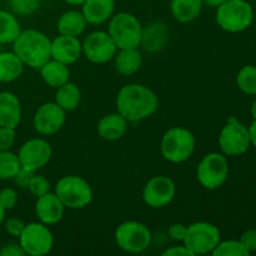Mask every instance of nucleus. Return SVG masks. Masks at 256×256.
Listing matches in <instances>:
<instances>
[{"mask_svg": "<svg viewBox=\"0 0 256 256\" xmlns=\"http://www.w3.org/2000/svg\"><path fill=\"white\" fill-rule=\"evenodd\" d=\"M159 106L156 94L142 84H128L116 96L118 112L128 122H140L152 116Z\"/></svg>", "mask_w": 256, "mask_h": 256, "instance_id": "nucleus-1", "label": "nucleus"}, {"mask_svg": "<svg viewBox=\"0 0 256 256\" xmlns=\"http://www.w3.org/2000/svg\"><path fill=\"white\" fill-rule=\"evenodd\" d=\"M12 52L24 65L40 69L52 59V40L39 30H24L12 42Z\"/></svg>", "mask_w": 256, "mask_h": 256, "instance_id": "nucleus-2", "label": "nucleus"}, {"mask_svg": "<svg viewBox=\"0 0 256 256\" xmlns=\"http://www.w3.org/2000/svg\"><path fill=\"white\" fill-rule=\"evenodd\" d=\"M216 8V22L225 32H244L254 20V10L246 0H226Z\"/></svg>", "mask_w": 256, "mask_h": 256, "instance_id": "nucleus-3", "label": "nucleus"}, {"mask_svg": "<svg viewBox=\"0 0 256 256\" xmlns=\"http://www.w3.org/2000/svg\"><path fill=\"white\" fill-rule=\"evenodd\" d=\"M162 154L170 162H186L195 150V138L190 130L175 126L168 130L160 144Z\"/></svg>", "mask_w": 256, "mask_h": 256, "instance_id": "nucleus-4", "label": "nucleus"}, {"mask_svg": "<svg viewBox=\"0 0 256 256\" xmlns=\"http://www.w3.org/2000/svg\"><path fill=\"white\" fill-rule=\"evenodd\" d=\"M142 26L138 18L130 12H118L110 18L109 35L118 49L140 46Z\"/></svg>", "mask_w": 256, "mask_h": 256, "instance_id": "nucleus-5", "label": "nucleus"}, {"mask_svg": "<svg viewBox=\"0 0 256 256\" xmlns=\"http://www.w3.org/2000/svg\"><path fill=\"white\" fill-rule=\"evenodd\" d=\"M55 194L68 209H82L92 200V186L78 175L62 176L55 185Z\"/></svg>", "mask_w": 256, "mask_h": 256, "instance_id": "nucleus-6", "label": "nucleus"}, {"mask_svg": "<svg viewBox=\"0 0 256 256\" xmlns=\"http://www.w3.org/2000/svg\"><path fill=\"white\" fill-rule=\"evenodd\" d=\"M220 232L214 224L205 222H192L188 226L186 235L182 244L192 252V255H204L212 250L222 242Z\"/></svg>", "mask_w": 256, "mask_h": 256, "instance_id": "nucleus-7", "label": "nucleus"}, {"mask_svg": "<svg viewBox=\"0 0 256 256\" xmlns=\"http://www.w3.org/2000/svg\"><path fill=\"white\" fill-rule=\"evenodd\" d=\"M118 246L126 252H142L152 244V232L146 225L139 222H125L115 230Z\"/></svg>", "mask_w": 256, "mask_h": 256, "instance_id": "nucleus-8", "label": "nucleus"}, {"mask_svg": "<svg viewBox=\"0 0 256 256\" xmlns=\"http://www.w3.org/2000/svg\"><path fill=\"white\" fill-rule=\"evenodd\" d=\"M229 162L225 155L219 152H210L205 155L196 170V176L200 184L208 190L219 189L228 179Z\"/></svg>", "mask_w": 256, "mask_h": 256, "instance_id": "nucleus-9", "label": "nucleus"}, {"mask_svg": "<svg viewBox=\"0 0 256 256\" xmlns=\"http://www.w3.org/2000/svg\"><path fill=\"white\" fill-rule=\"evenodd\" d=\"M19 244L25 252V255L44 256L49 254L54 245V238L48 225L42 222H30L25 225Z\"/></svg>", "mask_w": 256, "mask_h": 256, "instance_id": "nucleus-10", "label": "nucleus"}, {"mask_svg": "<svg viewBox=\"0 0 256 256\" xmlns=\"http://www.w3.org/2000/svg\"><path fill=\"white\" fill-rule=\"evenodd\" d=\"M250 142L249 129L235 116H230L219 136V146L228 156H238L248 152Z\"/></svg>", "mask_w": 256, "mask_h": 256, "instance_id": "nucleus-11", "label": "nucleus"}, {"mask_svg": "<svg viewBox=\"0 0 256 256\" xmlns=\"http://www.w3.org/2000/svg\"><path fill=\"white\" fill-rule=\"evenodd\" d=\"M116 50V45L109 32L102 30L90 32L82 42V52L90 62L95 64H105L112 60Z\"/></svg>", "mask_w": 256, "mask_h": 256, "instance_id": "nucleus-12", "label": "nucleus"}, {"mask_svg": "<svg viewBox=\"0 0 256 256\" xmlns=\"http://www.w3.org/2000/svg\"><path fill=\"white\" fill-rule=\"evenodd\" d=\"M52 155V145L44 139H30L20 146L18 158L22 168L32 172H38L50 162Z\"/></svg>", "mask_w": 256, "mask_h": 256, "instance_id": "nucleus-13", "label": "nucleus"}, {"mask_svg": "<svg viewBox=\"0 0 256 256\" xmlns=\"http://www.w3.org/2000/svg\"><path fill=\"white\" fill-rule=\"evenodd\" d=\"M176 192L175 182L165 175L152 176L142 190L145 204L154 209H162L172 202Z\"/></svg>", "mask_w": 256, "mask_h": 256, "instance_id": "nucleus-14", "label": "nucleus"}, {"mask_svg": "<svg viewBox=\"0 0 256 256\" xmlns=\"http://www.w3.org/2000/svg\"><path fill=\"white\" fill-rule=\"evenodd\" d=\"M66 112L62 109L56 102H45L34 115V129L39 134L50 136L59 132L65 124Z\"/></svg>", "mask_w": 256, "mask_h": 256, "instance_id": "nucleus-15", "label": "nucleus"}, {"mask_svg": "<svg viewBox=\"0 0 256 256\" xmlns=\"http://www.w3.org/2000/svg\"><path fill=\"white\" fill-rule=\"evenodd\" d=\"M82 54V44L76 36L62 35L52 40V59L65 65L74 64Z\"/></svg>", "mask_w": 256, "mask_h": 256, "instance_id": "nucleus-16", "label": "nucleus"}, {"mask_svg": "<svg viewBox=\"0 0 256 256\" xmlns=\"http://www.w3.org/2000/svg\"><path fill=\"white\" fill-rule=\"evenodd\" d=\"M65 206L58 195L52 192L38 198L35 204V214L40 222L45 225H52L59 222L64 216Z\"/></svg>", "mask_w": 256, "mask_h": 256, "instance_id": "nucleus-17", "label": "nucleus"}, {"mask_svg": "<svg viewBox=\"0 0 256 256\" xmlns=\"http://www.w3.org/2000/svg\"><path fill=\"white\" fill-rule=\"evenodd\" d=\"M169 42V28L162 22H152L142 28L140 46L148 52H158Z\"/></svg>", "mask_w": 256, "mask_h": 256, "instance_id": "nucleus-18", "label": "nucleus"}, {"mask_svg": "<svg viewBox=\"0 0 256 256\" xmlns=\"http://www.w3.org/2000/svg\"><path fill=\"white\" fill-rule=\"evenodd\" d=\"M22 120V104L15 94L0 92V126L16 128Z\"/></svg>", "mask_w": 256, "mask_h": 256, "instance_id": "nucleus-19", "label": "nucleus"}, {"mask_svg": "<svg viewBox=\"0 0 256 256\" xmlns=\"http://www.w3.org/2000/svg\"><path fill=\"white\" fill-rule=\"evenodd\" d=\"M82 6L88 24L100 25L112 16L115 0H85Z\"/></svg>", "mask_w": 256, "mask_h": 256, "instance_id": "nucleus-20", "label": "nucleus"}, {"mask_svg": "<svg viewBox=\"0 0 256 256\" xmlns=\"http://www.w3.org/2000/svg\"><path fill=\"white\" fill-rule=\"evenodd\" d=\"M128 120L119 112H112L102 118L98 124V132L108 142H116L122 139L128 130Z\"/></svg>", "mask_w": 256, "mask_h": 256, "instance_id": "nucleus-21", "label": "nucleus"}, {"mask_svg": "<svg viewBox=\"0 0 256 256\" xmlns=\"http://www.w3.org/2000/svg\"><path fill=\"white\" fill-rule=\"evenodd\" d=\"M115 69L122 75H132L140 70L142 65V55L138 48L119 49L114 56Z\"/></svg>", "mask_w": 256, "mask_h": 256, "instance_id": "nucleus-22", "label": "nucleus"}, {"mask_svg": "<svg viewBox=\"0 0 256 256\" xmlns=\"http://www.w3.org/2000/svg\"><path fill=\"white\" fill-rule=\"evenodd\" d=\"M40 75L45 84L52 88H59L69 82L70 70L68 65L58 60L50 59L40 68Z\"/></svg>", "mask_w": 256, "mask_h": 256, "instance_id": "nucleus-23", "label": "nucleus"}, {"mask_svg": "<svg viewBox=\"0 0 256 256\" xmlns=\"http://www.w3.org/2000/svg\"><path fill=\"white\" fill-rule=\"evenodd\" d=\"M88 22L84 14L78 10H69L65 12L58 20V32L62 35H69V36H79L84 32Z\"/></svg>", "mask_w": 256, "mask_h": 256, "instance_id": "nucleus-24", "label": "nucleus"}, {"mask_svg": "<svg viewBox=\"0 0 256 256\" xmlns=\"http://www.w3.org/2000/svg\"><path fill=\"white\" fill-rule=\"evenodd\" d=\"M202 5V0H172L170 10L175 20L180 22H190L199 16Z\"/></svg>", "mask_w": 256, "mask_h": 256, "instance_id": "nucleus-25", "label": "nucleus"}, {"mask_svg": "<svg viewBox=\"0 0 256 256\" xmlns=\"http://www.w3.org/2000/svg\"><path fill=\"white\" fill-rule=\"evenodd\" d=\"M24 72V62L14 52H0V82H12Z\"/></svg>", "mask_w": 256, "mask_h": 256, "instance_id": "nucleus-26", "label": "nucleus"}, {"mask_svg": "<svg viewBox=\"0 0 256 256\" xmlns=\"http://www.w3.org/2000/svg\"><path fill=\"white\" fill-rule=\"evenodd\" d=\"M55 94V102L62 108L64 112H69L76 109L82 100V92L80 89L74 82H65L62 86L56 88Z\"/></svg>", "mask_w": 256, "mask_h": 256, "instance_id": "nucleus-27", "label": "nucleus"}, {"mask_svg": "<svg viewBox=\"0 0 256 256\" xmlns=\"http://www.w3.org/2000/svg\"><path fill=\"white\" fill-rule=\"evenodd\" d=\"M22 32L19 22L9 12L0 10V44H12Z\"/></svg>", "mask_w": 256, "mask_h": 256, "instance_id": "nucleus-28", "label": "nucleus"}, {"mask_svg": "<svg viewBox=\"0 0 256 256\" xmlns=\"http://www.w3.org/2000/svg\"><path fill=\"white\" fill-rule=\"evenodd\" d=\"M20 169L22 165L16 154L9 150L0 152V180L14 179Z\"/></svg>", "mask_w": 256, "mask_h": 256, "instance_id": "nucleus-29", "label": "nucleus"}, {"mask_svg": "<svg viewBox=\"0 0 256 256\" xmlns=\"http://www.w3.org/2000/svg\"><path fill=\"white\" fill-rule=\"evenodd\" d=\"M238 88L244 94L256 95V66L245 65L240 69L236 76Z\"/></svg>", "mask_w": 256, "mask_h": 256, "instance_id": "nucleus-30", "label": "nucleus"}, {"mask_svg": "<svg viewBox=\"0 0 256 256\" xmlns=\"http://www.w3.org/2000/svg\"><path fill=\"white\" fill-rule=\"evenodd\" d=\"M214 256H249V252L236 240L220 242L212 252Z\"/></svg>", "mask_w": 256, "mask_h": 256, "instance_id": "nucleus-31", "label": "nucleus"}, {"mask_svg": "<svg viewBox=\"0 0 256 256\" xmlns=\"http://www.w3.org/2000/svg\"><path fill=\"white\" fill-rule=\"evenodd\" d=\"M50 189H52V185H50V182L42 175H32V180L29 182V186H28V190L32 192L34 196L40 198L42 195L50 192Z\"/></svg>", "mask_w": 256, "mask_h": 256, "instance_id": "nucleus-32", "label": "nucleus"}, {"mask_svg": "<svg viewBox=\"0 0 256 256\" xmlns=\"http://www.w3.org/2000/svg\"><path fill=\"white\" fill-rule=\"evenodd\" d=\"M9 5L12 12L19 15H30L36 12L40 5V0H9Z\"/></svg>", "mask_w": 256, "mask_h": 256, "instance_id": "nucleus-33", "label": "nucleus"}, {"mask_svg": "<svg viewBox=\"0 0 256 256\" xmlns=\"http://www.w3.org/2000/svg\"><path fill=\"white\" fill-rule=\"evenodd\" d=\"M18 202V192L12 188H4L0 190V205L5 210L14 209Z\"/></svg>", "mask_w": 256, "mask_h": 256, "instance_id": "nucleus-34", "label": "nucleus"}, {"mask_svg": "<svg viewBox=\"0 0 256 256\" xmlns=\"http://www.w3.org/2000/svg\"><path fill=\"white\" fill-rule=\"evenodd\" d=\"M15 142L14 128L0 126V152H6L12 149Z\"/></svg>", "mask_w": 256, "mask_h": 256, "instance_id": "nucleus-35", "label": "nucleus"}, {"mask_svg": "<svg viewBox=\"0 0 256 256\" xmlns=\"http://www.w3.org/2000/svg\"><path fill=\"white\" fill-rule=\"evenodd\" d=\"M25 222L22 219H18V218H9L6 222H4L5 232L10 235V236H14L19 239V236L22 235V230L25 229Z\"/></svg>", "mask_w": 256, "mask_h": 256, "instance_id": "nucleus-36", "label": "nucleus"}, {"mask_svg": "<svg viewBox=\"0 0 256 256\" xmlns=\"http://www.w3.org/2000/svg\"><path fill=\"white\" fill-rule=\"evenodd\" d=\"M240 242L249 252V254L256 252V229H249L240 236Z\"/></svg>", "mask_w": 256, "mask_h": 256, "instance_id": "nucleus-37", "label": "nucleus"}, {"mask_svg": "<svg viewBox=\"0 0 256 256\" xmlns=\"http://www.w3.org/2000/svg\"><path fill=\"white\" fill-rule=\"evenodd\" d=\"M188 226H185L184 224H180V222H176V224H172V226L168 230V234H169L170 239L174 240V242H184L185 235H186Z\"/></svg>", "mask_w": 256, "mask_h": 256, "instance_id": "nucleus-38", "label": "nucleus"}, {"mask_svg": "<svg viewBox=\"0 0 256 256\" xmlns=\"http://www.w3.org/2000/svg\"><path fill=\"white\" fill-rule=\"evenodd\" d=\"M32 175H34V172L22 168V169L19 170V172L15 175L14 182H16L18 186H20L22 189H28V186H29V182H30V180H32Z\"/></svg>", "mask_w": 256, "mask_h": 256, "instance_id": "nucleus-39", "label": "nucleus"}, {"mask_svg": "<svg viewBox=\"0 0 256 256\" xmlns=\"http://www.w3.org/2000/svg\"><path fill=\"white\" fill-rule=\"evenodd\" d=\"M162 256H194L192 252L185 246L184 244L180 246H172L162 252Z\"/></svg>", "mask_w": 256, "mask_h": 256, "instance_id": "nucleus-40", "label": "nucleus"}, {"mask_svg": "<svg viewBox=\"0 0 256 256\" xmlns=\"http://www.w3.org/2000/svg\"><path fill=\"white\" fill-rule=\"evenodd\" d=\"M25 252L20 244H9L5 245L2 250H0V256H24Z\"/></svg>", "mask_w": 256, "mask_h": 256, "instance_id": "nucleus-41", "label": "nucleus"}, {"mask_svg": "<svg viewBox=\"0 0 256 256\" xmlns=\"http://www.w3.org/2000/svg\"><path fill=\"white\" fill-rule=\"evenodd\" d=\"M249 135H250V142L256 148V120L252 122V124L249 128Z\"/></svg>", "mask_w": 256, "mask_h": 256, "instance_id": "nucleus-42", "label": "nucleus"}, {"mask_svg": "<svg viewBox=\"0 0 256 256\" xmlns=\"http://www.w3.org/2000/svg\"><path fill=\"white\" fill-rule=\"evenodd\" d=\"M224 2H226V0H202V2L209 5V6H219Z\"/></svg>", "mask_w": 256, "mask_h": 256, "instance_id": "nucleus-43", "label": "nucleus"}, {"mask_svg": "<svg viewBox=\"0 0 256 256\" xmlns=\"http://www.w3.org/2000/svg\"><path fill=\"white\" fill-rule=\"evenodd\" d=\"M65 2H68L69 5H74V6H80V5H82V2H85V0H64Z\"/></svg>", "mask_w": 256, "mask_h": 256, "instance_id": "nucleus-44", "label": "nucleus"}, {"mask_svg": "<svg viewBox=\"0 0 256 256\" xmlns=\"http://www.w3.org/2000/svg\"><path fill=\"white\" fill-rule=\"evenodd\" d=\"M5 212H6V210H5L4 208L0 205V226H2V224L4 222V220H5Z\"/></svg>", "mask_w": 256, "mask_h": 256, "instance_id": "nucleus-45", "label": "nucleus"}, {"mask_svg": "<svg viewBox=\"0 0 256 256\" xmlns=\"http://www.w3.org/2000/svg\"><path fill=\"white\" fill-rule=\"evenodd\" d=\"M252 119L256 120V100L252 102Z\"/></svg>", "mask_w": 256, "mask_h": 256, "instance_id": "nucleus-46", "label": "nucleus"}]
</instances>
